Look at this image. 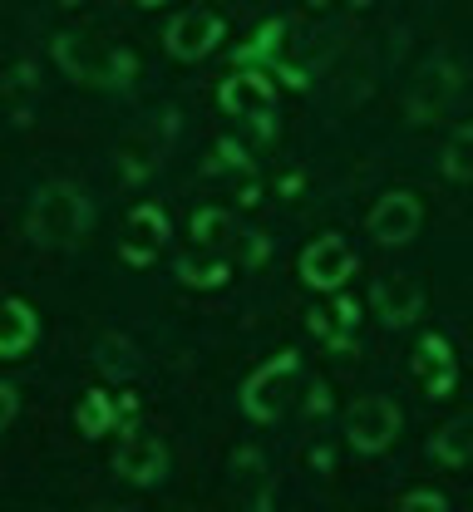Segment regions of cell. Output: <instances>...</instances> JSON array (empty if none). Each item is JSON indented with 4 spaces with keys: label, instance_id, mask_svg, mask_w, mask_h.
I'll list each match as a JSON object with an SVG mask.
<instances>
[{
    "label": "cell",
    "instance_id": "1",
    "mask_svg": "<svg viewBox=\"0 0 473 512\" xmlns=\"http://www.w3.org/2000/svg\"><path fill=\"white\" fill-rule=\"evenodd\" d=\"M50 55L74 84H94V89H124L138 69L129 50H119V45H109L99 35H74V30L55 35Z\"/></svg>",
    "mask_w": 473,
    "mask_h": 512
},
{
    "label": "cell",
    "instance_id": "2",
    "mask_svg": "<svg viewBox=\"0 0 473 512\" xmlns=\"http://www.w3.org/2000/svg\"><path fill=\"white\" fill-rule=\"evenodd\" d=\"M30 242L35 247H74L89 227V202L74 183H45L30 202Z\"/></svg>",
    "mask_w": 473,
    "mask_h": 512
},
{
    "label": "cell",
    "instance_id": "3",
    "mask_svg": "<svg viewBox=\"0 0 473 512\" xmlns=\"http://www.w3.org/2000/svg\"><path fill=\"white\" fill-rule=\"evenodd\" d=\"M217 104L227 119H242L257 138H276V89H271L267 74H257V69L227 74L217 89Z\"/></svg>",
    "mask_w": 473,
    "mask_h": 512
},
{
    "label": "cell",
    "instance_id": "4",
    "mask_svg": "<svg viewBox=\"0 0 473 512\" xmlns=\"http://www.w3.org/2000/svg\"><path fill=\"white\" fill-rule=\"evenodd\" d=\"M296 380H301V355H296V350L271 355L267 365H257V370L247 375V384H242V409H247L257 424L281 419V409H286L291 394H296Z\"/></svg>",
    "mask_w": 473,
    "mask_h": 512
},
{
    "label": "cell",
    "instance_id": "5",
    "mask_svg": "<svg viewBox=\"0 0 473 512\" xmlns=\"http://www.w3.org/2000/svg\"><path fill=\"white\" fill-rule=\"evenodd\" d=\"M454 94H459V64L424 60L414 69V79H409V89H405L409 124H434V119L454 104Z\"/></svg>",
    "mask_w": 473,
    "mask_h": 512
},
{
    "label": "cell",
    "instance_id": "6",
    "mask_svg": "<svg viewBox=\"0 0 473 512\" xmlns=\"http://www.w3.org/2000/svg\"><path fill=\"white\" fill-rule=\"evenodd\" d=\"M395 434H400V404H395V399L365 394V399L350 404V414H345V439H350L355 453H380V448L395 444Z\"/></svg>",
    "mask_w": 473,
    "mask_h": 512
},
{
    "label": "cell",
    "instance_id": "7",
    "mask_svg": "<svg viewBox=\"0 0 473 512\" xmlns=\"http://www.w3.org/2000/svg\"><path fill=\"white\" fill-rule=\"evenodd\" d=\"M114 468H119L124 483L148 488V483H158V478L168 473V448H163V439H158L153 429L129 424L124 439H119V448H114Z\"/></svg>",
    "mask_w": 473,
    "mask_h": 512
},
{
    "label": "cell",
    "instance_id": "8",
    "mask_svg": "<svg viewBox=\"0 0 473 512\" xmlns=\"http://www.w3.org/2000/svg\"><path fill=\"white\" fill-rule=\"evenodd\" d=\"M350 276H355V252H350V242L336 237V232L316 237V242L301 252V281L316 286V291H340Z\"/></svg>",
    "mask_w": 473,
    "mask_h": 512
},
{
    "label": "cell",
    "instance_id": "9",
    "mask_svg": "<svg viewBox=\"0 0 473 512\" xmlns=\"http://www.w3.org/2000/svg\"><path fill=\"white\" fill-rule=\"evenodd\" d=\"M419 222H424V207H419L414 192H385V197L370 207L365 232H370L380 247H405L409 237L419 232Z\"/></svg>",
    "mask_w": 473,
    "mask_h": 512
},
{
    "label": "cell",
    "instance_id": "10",
    "mask_svg": "<svg viewBox=\"0 0 473 512\" xmlns=\"http://www.w3.org/2000/svg\"><path fill=\"white\" fill-rule=\"evenodd\" d=\"M257 60H271V69L286 79V84H311V69L301 60H291V25L286 20H271V25H262V35L247 45V50H237V69L242 64H257Z\"/></svg>",
    "mask_w": 473,
    "mask_h": 512
},
{
    "label": "cell",
    "instance_id": "11",
    "mask_svg": "<svg viewBox=\"0 0 473 512\" xmlns=\"http://www.w3.org/2000/svg\"><path fill=\"white\" fill-rule=\"evenodd\" d=\"M168 237H173V227H168L163 207L143 202V207H134V212H129V227H124V242H119V256H124L129 266H148L153 256H163V247H168Z\"/></svg>",
    "mask_w": 473,
    "mask_h": 512
},
{
    "label": "cell",
    "instance_id": "12",
    "mask_svg": "<svg viewBox=\"0 0 473 512\" xmlns=\"http://www.w3.org/2000/svg\"><path fill=\"white\" fill-rule=\"evenodd\" d=\"M217 40H222V15H212V10H183L168 25V55L173 60H203L217 50Z\"/></svg>",
    "mask_w": 473,
    "mask_h": 512
},
{
    "label": "cell",
    "instance_id": "13",
    "mask_svg": "<svg viewBox=\"0 0 473 512\" xmlns=\"http://www.w3.org/2000/svg\"><path fill=\"white\" fill-rule=\"evenodd\" d=\"M419 306H424V291H419L414 276H380L375 291H370V311L380 316V325H390V330L409 325V320L419 316Z\"/></svg>",
    "mask_w": 473,
    "mask_h": 512
},
{
    "label": "cell",
    "instance_id": "14",
    "mask_svg": "<svg viewBox=\"0 0 473 512\" xmlns=\"http://www.w3.org/2000/svg\"><path fill=\"white\" fill-rule=\"evenodd\" d=\"M414 380L429 399H449V389L459 380V365H454V350L444 335H424L419 350H414Z\"/></svg>",
    "mask_w": 473,
    "mask_h": 512
},
{
    "label": "cell",
    "instance_id": "15",
    "mask_svg": "<svg viewBox=\"0 0 473 512\" xmlns=\"http://www.w3.org/2000/svg\"><path fill=\"white\" fill-rule=\"evenodd\" d=\"M232 498L242 508H271V473H267V458L257 448H242L232 458Z\"/></svg>",
    "mask_w": 473,
    "mask_h": 512
},
{
    "label": "cell",
    "instance_id": "16",
    "mask_svg": "<svg viewBox=\"0 0 473 512\" xmlns=\"http://www.w3.org/2000/svg\"><path fill=\"white\" fill-rule=\"evenodd\" d=\"M311 335H321V345H331V350H350L355 345V325H360V306L350 301V296H340L331 311H311Z\"/></svg>",
    "mask_w": 473,
    "mask_h": 512
},
{
    "label": "cell",
    "instance_id": "17",
    "mask_svg": "<svg viewBox=\"0 0 473 512\" xmlns=\"http://www.w3.org/2000/svg\"><path fill=\"white\" fill-rule=\"evenodd\" d=\"M40 335V320L25 301H5L0 306V360H20Z\"/></svg>",
    "mask_w": 473,
    "mask_h": 512
},
{
    "label": "cell",
    "instance_id": "18",
    "mask_svg": "<svg viewBox=\"0 0 473 512\" xmlns=\"http://www.w3.org/2000/svg\"><path fill=\"white\" fill-rule=\"evenodd\" d=\"M429 453H434L444 468H469L473 463V414L449 419V424L429 439Z\"/></svg>",
    "mask_w": 473,
    "mask_h": 512
},
{
    "label": "cell",
    "instance_id": "19",
    "mask_svg": "<svg viewBox=\"0 0 473 512\" xmlns=\"http://www.w3.org/2000/svg\"><path fill=\"white\" fill-rule=\"evenodd\" d=\"M444 173L454 183H473V124H459L444 143Z\"/></svg>",
    "mask_w": 473,
    "mask_h": 512
},
{
    "label": "cell",
    "instance_id": "20",
    "mask_svg": "<svg viewBox=\"0 0 473 512\" xmlns=\"http://www.w3.org/2000/svg\"><path fill=\"white\" fill-rule=\"evenodd\" d=\"M119 419V404L109 399V394H84V404H79V429L89 434V439H99V434H109V424Z\"/></svg>",
    "mask_w": 473,
    "mask_h": 512
},
{
    "label": "cell",
    "instance_id": "21",
    "mask_svg": "<svg viewBox=\"0 0 473 512\" xmlns=\"http://www.w3.org/2000/svg\"><path fill=\"white\" fill-rule=\"evenodd\" d=\"M0 94H5V99L15 104V114L25 119V114H30V94H35V64H30V60H20V64H15V69L5 74Z\"/></svg>",
    "mask_w": 473,
    "mask_h": 512
},
{
    "label": "cell",
    "instance_id": "22",
    "mask_svg": "<svg viewBox=\"0 0 473 512\" xmlns=\"http://www.w3.org/2000/svg\"><path fill=\"white\" fill-rule=\"evenodd\" d=\"M227 232H232V212H227V207H203V212L193 217V237H198V247H222Z\"/></svg>",
    "mask_w": 473,
    "mask_h": 512
},
{
    "label": "cell",
    "instance_id": "23",
    "mask_svg": "<svg viewBox=\"0 0 473 512\" xmlns=\"http://www.w3.org/2000/svg\"><path fill=\"white\" fill-rule=\"evenodd\" d=\"M178 276H183L188 286H222V281L232 276V266H227V261H212V266H198V261H178Z\"/></svg>",
    "mask_w": 473,
    "mask_h": 512
},
{
    "label": "cell",
    "instance_id": "24",
    "mask_svg": "<svg viewBox=\"0 0 473 512\" xmlns=\"http://www.w3.org/2000/svg\"><path fill=\"white\" fill-rule=\"evenodd\" d=\"M99 370H104V375H114V380L129 370V360H119V340H114V335H109V340H99Z\"/></svg>",
    "mask_w": 473,
    "mask_h": 512
},
{
    "label": "cell",
    "instance_id": "25",
    "mask_svg": "<svg viewBox=\"0 0 473 512\" xmlns=\"http://www.w3.org/2000/svg\"><path fill=\"white\" fill-rule=\"evenodd\" d=\"M400 508H449V503H444V493H434V488H414V493H405V498H400Z\"/></svg>",
    "mask_w": 473,
    "mask_h": 512
},
{
    "label": "cell",
    "instance_id": "26",
    "mask_svg": "<svg viewBox=\"0 0 473 512\" xmlns=\"http://www.w3.org/2000/svg\"><path fill=\"white\" fill-rule=\"evenodd\" d=\"M15 409H20V399H15V389L10 384H0V429L15 419Z\"/></svg>",
    "mask_w": 473,
    "mask_h": 512
},
{
    "label": "cell",
    "instance_id": "27",
    "mask_svg": "<svg viewBox=\"0 0 473 512\" xmlns=\"http://www.w3.org/2000/svg\"><path fill=\"white\" fill-rule=\"evenodd\" d=\"M306 409H311V414H326V409H331V389H326V384H316V389H311V404H306Z\"/></svg>",
    "mask_w": 473,
    "mask_h": 512
},
{
    "label": "cell",
    "instance_id": "28",
    "mask_svg": "<svg viewBox=\"0 0 473 512\" xmlns=\"http://www.w3.org/2000/svg\"><path fill=\"white\" fill-rule=\"evenodd\" d=\"M311 5H316V10H365V5H370V0H311Z\"/></svg>",
    "mask_w": 473,
    "mask_h": 512
},
{
    "label": "cell",
    "instance_id": "29",
    "mask_svg": "<svg viewBox=\"0 0 473 512\" xmlns=\"http://www.w3.org/2000/svg\"><path fill=\"white\" fill-rule=\"evenodd\" d=\"M138 5H163V0H138Z\"/></svg>",
    "mask_w": 473,
    "mask_h": 512
},
{
    "label": "cell",
    "instance_id": "30",
    "mask_svg": "<svg viewBox=\"0 0 473 512\" xmlns=\"http://www.w3.org/2000/svg\"><path fill=\"white\" fill-rule=\"evenodd\" d=\"M60 5H79V0H60Z\"/></svg>",
    "mask_w": 473,
    "mask_h": 512
}]
</instances>
